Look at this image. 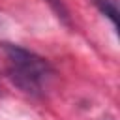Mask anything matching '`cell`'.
<instances>
[{"label": "cell", "mask_w": 120, "mask_h": 120, "mask_svg": "<svg viewBox=\"0 0 120 120\" xmlns=\"http://www.w3.org/2000/svg\"><path fill=\"white\" fill-rule=\"evenodd\" d=\"M2 51L8 60V75L22 92L38 96L51 84L54 69L43 56L15 43H2Z\"/></svg>", "instance_id": "cell-1"}, {"label": "cell", "mask_w": 120, "mask_h": 120, "mask_svg": "<svg viewBox=\"0 0 120 120\" xmlns=\"http://www.w3.org/2000/svg\"><path fill=\"white\" fill-rule=\"evenodd\" d=\"M112 24H116V19H118V2L116 0H90Z\"/></svg>", "instance_id": "cell-2"}, {"label": "cell", "mask_w": 120, "mask_h": 120, "mask_svg": "<svg viewBox=\"0 0 120 120\" xmlns=\"http://www.w3.org/2000/svg\"><path fill=\"white\" fill-rule=\"evenodd\" d=\"M51 8H52V11L56 13V17L58 19H62L66 24H69V11H68V8L64 6V2L62 0H45Z\"/></svg>", "instance_id": "cell-3"}]
</instances>
